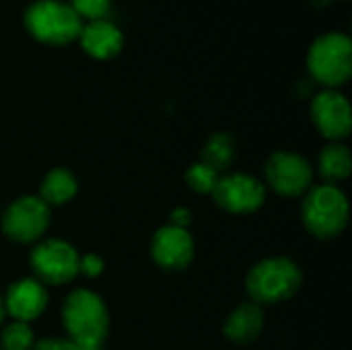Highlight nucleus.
<instances>
[{
	"label": "nucleus",
	"instance_id": "nucleus-1",
	"mask_svg": "<svg viewBox=\"0 0 352 350\" xmlns=\"http://www.w3.org/2000/svg\"><path fill=\"white\" fill-rule=\"evenodd\" d=\"M62 324L68 338L80 350H101L109 330V311L97 293L76 289L62 305Z\"/></svg>",
	"mask_w": 352,
	"mask_h": 350
},
{
	"label": "nucleus",
	"instance_id": "nucleus-2",
	"mask_svg": "<svg viewBox=\"0 0 352 350\" xmlns=\"http://www.w3.org/2000/svg\"><path fill=\"white\" fill-rule=\"evenodd\" d=\"M303 287V272L291 258L274 256L260 260L245 278V291L258 305H276L293 299Z\"/></svg>",
	"mask_w": 352,
	"mask_h": 350
},
{
	"label": "nucleus",
	"instance_id": "nucleus-3",
	"mask_svg": "<svg viewBox=\"0 0 352 350\" xmlns=\"http://www.w3.org/2000/svg\"><path fill=\"white\" fill-rule=\"evenodd\" d=\"M349 198L338 186L320 184L303 198L301 219L305 229L318 239H334L349 225Z\"/></svg>",
	"mask_w": 352,
	"mask_h": 350
},
{
	"label": "nucleus",
	"instance_id": "nucleus-4",
	"mask_svg": "<svg viewBox=\"0 0 352 350\" xmlns=\"http://www.w3.org/2000/svg\"><path fill=\"white\" fill-rule=\"evenodd\" d=\"M23 23L27 31L45 45H66L78 39L82 19L62 0H35L25 10Z\"/></svg>",
	"mask_w": 352,
	"mask_h": 350
},
{
	"label": "nucleus",
	"instance_id": "nucleus-5",
	"mask_svg": "<svg viewBox=\"0 0 352 350\" xmlns=\"http://www.w3.org/2000/svg\"><path fill=\"white\" fill-rule=\"evenodd\" d=\"M307 70L326 89H338L352 76V41L344 33L320 35L307 52Z\"/></svg>",
	"mask_w": 352,
	"mask_h": 350
},
{
	"label": "nucleus",
	"instance_id": "nucleus-6",
	"mask_svg": "<svg viewBox=\"0 0 352 350\" xmlns=\"http://www.w3.org/2000/svg\"><path fill=\"white\" fill-rule=\"evenodd\" d=\"M78 262L80 254L78 250L64 241V239H39L29 256L31 270L35 274V281H39L43 287H62L72 283L78 276Z\"/></svg>",
	"mask_w": 352,
	"mask_h": 350
},
{
	"label": "nucleus",
	"instance_id": "nucleus-7",
	"mask_svg": "<svg viewBox=\"0 0 352 350\" xmlns=\"http://www.w3.org/2000/svg\"><path fill=\"white\" fill-rule=\"evenodd\" d=\"M52 221V208L39 196H21L2 212L4 237L14 243H37L43 239Z\"/></svg>",
	"mask_w": 352,
	"mask_h": 350
},
{
	"label": "nucleus",
	"instance_id": "nucleus-8",
	"mask_svg": "<svg viewBox=\"0 0 352 350\" xmlns=\"http://www.w3.org/2000/svg\"><path fill=\"white\" fill-rule=\"evenodd\" d=\"M266 184L285 198L305 196L314 186V167L311 163L293 153V151H276L264 167Z\"/></svg>",
	"mask_w": 352,
	"mask_h": 350
},
{
	"label": "nucleus",
	"instance_id": "nucleus-9",
	"mask_svg": "<svg viewBox=\"0 0 352 350\" xmlns=\"http://www.w3.org/2000/svg\"><path fill=\"white\" fill-rule=\"evenodd\" d=\"M212 200L219 208L229 215H254L266 202V186L248 173H227L221 175L214 190Z\"/></svg>",
	"mask_w": 352,
	"mask_h": 350
},
{
	"label": "nucleus",
	"instance_id": "nucleus-10",
	"mask_svg": "<svg viewBox=\"0 0 352 350\" xmlns=\"http://www.w3.org/2000/svg\"><path fill=\"white\" fill-rule=\"evenodd\" d=\"M311 120L318 132L332 142H342L351 136V103L338 89H324L314 97Z\"/></svg>",
	"mask_w": 352,
	"mask_h": 350
},
{
	"label": "nucleus",
	"instance_id": "nucleus-11",
	"mask_svg": "<svg viewBox=\"0 0 352 350\" xmlns=\"http://www.w3.org/2000/svg\"><path fill=\"white\" fill-rule=\"evenodd\" d=\"M194 254H196L194 237L188 229L182 227L165 225L155 233L151 241V256L155 264L169 272L186 270L192 264Z\"/></svg>",
	"mask_w": 352,
	"mask_h": 350
},
{
	"label": "nucleus",
	"instance_id": "nucleus-12",
	"mask_svg": "<svg viewBox=\"0 0 352 350\" xmlns=\"http://www.w3.org/2000/svg\"><path fill=\"white\" fill-rule=\"evenodd\" d=\"M4 299V309L12 318V322L31 324L39 316H43L47 307V291L35 278H19L8 289Z\"/></svg>",
	"mask_w": 352,
	"mask_h": 350
},
{
	"label": "nucleus",
	"instance_id": "nucleus-13",
	"mask_svg": "<svg viewBox=\"0 0 352 350\" xmlns=\"http://www.w3.org/2000/svg\"><path fill=\"white\" fill-rule=\"evenodd\" d=\"M80 47L95 60H111L122 52L124 45V33L120 27L107 19L89 21L82 25L78 33Z\"/></svg>",
	"mask_w": 352,
	"mask_h": 350
},
{
	"label": "nucleus",
	"instance_id": "nucleus-14",
	"mask_svg": "<svg viewBox=\"0 0 352 350\" xmlns=\"http://www.w3.org/2000/svg\"><path fill=\"white\" fill-rule=\"evenodd\" d=\"M264 330V311L262 305L250 301L233 309L225 322V336L233 344H250Z\"/></svg>",
	"mask_w": 352,
	"mask_h": 350
},
{
	"label": "nucleus",
	"instance_id": "nucleus-15",
	"mask_svg": "<svg viewBox=\"0 0 352 350\" xmlns=\"http://www.w3.org/2000/svg\"><path fill=\"white\" fill-rule=\"evenodd\" d=\"M78 192V179L76 175L66 167H54L45 173L41 186H39V198L52 208V206H64L70 200H74Z\"/></svg>",
	"mask_w": 352,
	"mask_h": 350
},
{
	"label": "nucleus",
	"instance_id": "nucleus-16",
	"mask_svg": "<svg viewBox=\"0 0 352 350\" xmlns=\"http://www.w3.org/2000/svg\"><path fill=\"white\" fill-rule=\"evenodd\" d=\"M318 171L330 186L349 179L352 171L351 149L344 142H330L318 157Z\"/></svg>",
	"mask_w": 352,
	"mask_h": 350
},
{
	"label": "nucleus",
	"instance_id": "nucleus-17",
	"mask_svg": "<svg viewBox=\"0 0 352 350\" xmlns=\"http://www.w3.org/2000/svg\"><path fill=\"white\" fill-rule=\"evenodd\" d=\"M235 155H237L235 138L227 132H214L204 142L202 153H200V161L223 175V171H227L233 165Z\"/></svg>",
	"mask_w": 352,
	"mask_h": 350
},
{
	"label": "nucleus",
	"instance_id": "nucleus-18",
	"mask_svg": "<svg viewBox=\"0 0 352 350\" xmlns=\"http://www.w3.org/2000/svg\"><path fill=\"white\" fill-rule=\"evenodd\" d=\"M35 344V334L25 322H10L0 332V349L2 350H31Z\"/></svg>",
	"mask_w": 352,
	"mask_h": 350
},
{
	"label": "nucleus",
	"instance_id": "nucleus-19",
	"mask_svg": "<svg viewBox=\"0 0 352 350\" xmlns=\"http://www.w3.org/2000/svg\"><path fill=\"white\" fill-rule=\"evenodd\" d=\"M221 173H217L212 167H208L206 163L198 161L194 163L188 171H186V184L188 188H192L196 194H212L217 182H219Z\"/></svg>",
	"mask_w": 352,
	"mask_h": 350
},
{
	"label": "nucleus",
	"instance_id": "nucleus-20",
	"mask_svg": "<svg viewBox=\"0 0 352 350\" xmlns=\"http://www.w3.org/2000/svg\"><path fill=\"white\" fill-rule=\"evenodd\" d=\"M70 6L80 19L97 21V19H105L111 0H70Z\"/></svg>",
	"mask_w": 352,
	"mask_h": 350
},
{
	"label": "nucleus",
	"instance_id": "nucleus-21",
	"mask_svg": "<svg viewBox=\"0 0 352 350\" xmlns=\"http://www.w3.org/2000/svg\"><path fill=\"white\" fill-rule=\"evenodd\" d=\"M105 270V262L95 256V254H85L80 256V262H78V274H85L89 278H97L101 276Z\"/></svg>",
	"mask_w": 352,
	"mask_h": 350
},
{
	"label": "nucleus",
	"instance_id": "nucleus-22",
	"mask_svg": "<svg viewBox=\"0 0 352 350\" xmlns=\"http://www.w3.org/2000/svg\"><path fill=\"white\" fill-rule=\"evenodd\" d=\"M31 350H80V347L74 344L70 338H43L35 342Z\"/></svg>",
	"mask_w": 352,
	"mask_h": 350
},
{
	"label": "nucleus",
	"instance_id": "nucleus-23",
	"mask_svg": "<svg viewBox=\"0 0 352 350\" xmlns=\"http://www.w3.org/2000/svg\"><path fill=\"white\" fill-rule=\"evenodd\" d=\"M192 223V212L184 206H177L169 212V225L173 227H182V229H188Z\"/></svg>",
	"mask_w": 352,
	"mask_h": 350
},
{
	"label": "nucleus",
	"instance_id": "nucleus-24",
	"mask_svg": "<svg viewBox=\"0 0 352 350\" xmlns=\"http://www.w3.org/2000/svg\"><path fill=\"white\" fill-rule=\"evenodd\" d=\"M4 316H6V309H4V299H2V295H0V326H2V322H4Z\"/></svg>",
	"mask_w": 352,
	"mask_h": 350
},
{
	"label": "nucleus",
	"instance_id": "nucleus-25",
	"mask_svg": "<svg viewBox=\"0 0 352 350\" xmlns=\"http://www.w3.org/2000/svg\"><path fill=\"white\" fill-rule=\"evenodd\" d=\"M0 350H2V349H0Z\"/></svg>",
	"mask_w": 352,
	"mask_h": 350
}]
</instances>
